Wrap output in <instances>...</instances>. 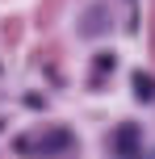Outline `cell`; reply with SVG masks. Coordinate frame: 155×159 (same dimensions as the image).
I'll return each instance as SVG.
<instances>
[{"instance_id":"obj_1","label":"cell","mask_w":155,"mask_h":159,"mask_svg":"<svg viewBox=\"0 0 155 159\" xmlns=\"http://www.w3.org/2000/svg\"><path fill=\"white\" fill-rule=\"evenodd\" d=\"M63 147H71V134H63V130H50L42 138H21V155H55Z\"/></svg>"},{"instance_id":"obj_4","label":"cell","mask_w":155,"mask_h":159,"mask_svg":"<svg viewBox=\"0 0 155 159\" xmlns=\"http://www.w3.org/2000/svg\"><path fill=\"white\" fill-rule=\"evenodd\" d=\"M151 159H155V155H151Z\"/></svg>"},{"instance_id":"obj_2","label":"cell","mask_w":155,"mask_h":159,"mask_svg":"<svg viewBox=\"0 0 155 159\" xmlns=\"http://www.w3.org/2000/svg\"><path fill=\"white\" fill-rule=\"evenodd\" d=\"M134 147H139V130H134V126H122V130H117V155H122V159L139 155Z\"/></svg>"},{"instance_id":"obj_3","label":"cell","mask_w":155,"mask_h":159,"mask_svg":"<svg viewBox=\"0 0 155 159\" xmlns=\"http://www.w3.org/2000/svg\"><path fill=\"white\" fill-rule=\"evenodd\" d=\"M134 92H139V101H151V96H155V80L147 71H139V75H134Z\"/></svg>"}]
</instances>
